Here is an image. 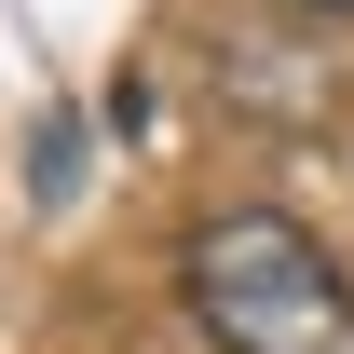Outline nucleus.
<instances>
[{
  "label": "nucleus",
  "mask_w": 354,
  "mask_h": 354,
  "mask_svg": "<svg viewBox=\"0 0 354 354\" xmlns=\"http://www.w3.org/2000/svg\"><path fill=\"white\" fill-rule=\"evenodd\" d=\"M177 300L218 354H354V272L272 205H232L177 245Z\"/></svg>",
  "instance_id": "f257e3e1"
}]
</instances>
